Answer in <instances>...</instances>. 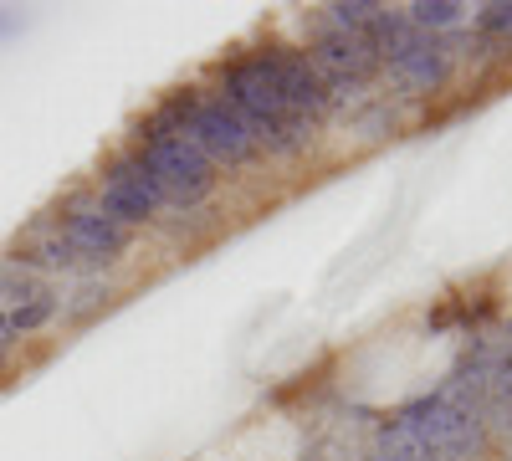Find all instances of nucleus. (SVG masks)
Listing matches in <instances>:
<instances>
[{"label": "nucleus", "mask_w": 512, "mask_h": 461, "mask_svg": "<svg viewBox=\"0 0 512 461\" xmlns=\"http://www.w3.org/2000/svg\"><path fill=\"white\" fill-rule=\"evenodd\" d=\"M98 205L103 216H113L123 231H149L159 216H164V190L154 185V175L144 170V159L134 149H113L103 164H98Z\"/></svg>", "instance_id": "obj_4"}, {"label": "nucleus", "mask_w": 512, "mask_h": 461, "mask_svg": "<svg viewBox=\"0 0 512 461\" xmlns=\"http://www.w3.org/2000/svg\"><path fill=\"white\" fill-rule=\"evenodd\" d=\"M57 313H62V298H52V292H36V298H26V303H16V308L6 313V333H11V339H26V333L47 328Z\"/></svg>", "instance_id": "obj_12"}, {"label": "nucleus", "mask_w": 512, "mask_h": 461, "mask_svg": "<svg viewBox=\"0 0 512 461\" xmlns=\"http://www.w3.org/2000/svg\"><path fill=\"white\" fill-rule=\"evenodd\" d=\"M405 21L415 31H431V36H451L466 26V6L461 0H415V6H405Z\"/></svg>", "instance_id": "obj_10"}, {"label": "nucleus", "mask_w": 512, "mask_h": 461, "mask_svg": "<svg viewBox=\"0 0 512 461\" xmlns=\"http://www.w3.org/2000/svg\"><path fill=\"white\" fill-rule=\"evenodd\" d=\"M456 77V62L446 52V36H431V31H405L390 52L379 57V82L395 88V98H441Z\"/></svg>", "instance_id": "obj_5"}, {"label": "nucleus", "mask_w": 512, "mask_h": 461, "mask_svg": "<svg viewBox=\"0 0 512 461\" xmlns=\"http://www.w3.org/2000/svg\"><path fill=\"white\" fill-rule=\"evenodd\" d=\"M379 11H384L379 0H333V6H323L318 21L333 26V31H369Z\"/></svg>", "instance_id": "obj_13"}, {"label": "nucleus", "mask_w": 512, "mask_h": 461, "mask_svg": "<svg viewBox=\"0 0 512 461\" xmlns=\"http://www.w3.org/2000/svg\"><path fill=\"white\" fill-rule=\"evenodd\" d=\"M154 113H164L169 123H175L221 175H241V170H256V164H262V149H256L251 129L236 118L231 103H221L205 88V82H180V88H169L154 103Z\"/></svg>", "instance_id": "obj_2"}, {"label": "nucleus", "mask_w": 512, "mask_h": 461, "mask_svg": "<svg viewBox=\"0 0 512 461\" xmlns=\"http://www.w3.org/2000/svg\"><path fill=\"white\" fill-rule=\"evenodd\" d=\"M36 292H47V287H41V277H36L31 267H21L16 257H11V262H0V298H6L11 308L26 303V298H36Z\"/></svg>", "instance_id": "obj_14"}, {"label": "nucleus", "mask_w": 512, "mask_h": 461, "mask_svg": "<svg viewBox=\"0 0 512 461\" xmlns=\"http://www.w3.org/2000/svg\"><path fill=\"white\" fill-rule=\"evenodd\" d=\"M128 149L144 159V170L154 175V185L164 190V211L175 216H200L210 200L221 190V170L210 164L175 123L164 113H144L134 118V129H128Z\"/></svg>", "instance_id": "obj_1"}, {"label": "nucleus", "mask_w": 512, "mask_h": 461, "mask_svg": "<svg viewBox=\"0 0 512 461\" xmlns=\"http://www.w3.org/2000/svg\"><path fill=\"white\" fill-rule=\"evenodd\" d=\"M113 298H118V287H113L108 277H82L67 298H62V318H67V323H93Z\"/></svg>", "instance_id": "obj_9"}, {"label": "nucleus", "mask_w": 512, "mask_h": 461, "mask_svg": "<svg viewBox=\"0 0 512 461\" xmlns=\"http://www.w3.org/2000/svg\"><path fill=\"white\" fill-rule=\"evenodd\" d=\"M246 62L262 72L277 98L292 108V113H303L308 123H318L323 129V118H328V82L318 77L313 57L297 47V41H282V36H267V41H256V47H241Z\"/></svg>", "instance_id": "obj_3"}, {"label": "nucleus", "mask_w": 512, "mask_h": 461, "mask_svg": "<svg viewBox=\"0 0 512 461\" xmlns=\"http://www.w3.org/2000/svg\"><path fill=\"white\" fill-rule=\"evenodd\" d=\"M57 231H62V241L72 246L77 267L88 272V277H103L108 267H118L128 251H134V241H139L134 231H123L113 216H103V205H98L93 190H82V195H72L62 205Z\"/></svg>", "instance_id": "obj_6"}, {"label": "nucleus", "mask_w": 512, "mask_h": 461, "mask_svg": "<svg viewBox=\"0 0 512 461\" xmlns=\"http://www.w3.org/2000/svg\"><path fill=\"white\" fill-rule=\"evenodd\" d=\"M205 88L216 93L221 103H231V108H236V118L251 129V139H262V134L272 129V123H282V118L292 113V108L277 98L272 82L246 62V52H226L221 62H210Z\"/></svg>", "instance_id": "obj_7"}, {"label": "nucleus", "mask_w": 512, "mask_h": 461, "mask_svg": "<svg viewBox=\"0 0 512 461\" xmlns=\"http://www.w3.org/2000/svg\"><path fill=\"white\" fill-rule=\"evenodd\" d=\"M303 52L313 57L323 82H379V57L364 31H333L318 21L313 36L303 41Z\"/></svg>", "instance_id": "obj_8"}, {"label": "nucleus", "mask_w": 512, "mask_h": 461, "mask_svg": "<svg viewBox=\"0 0 512 461\" xmlns=\"http://www.w3.org/2000/svg\"><path fill=\"white\" fill-rule=\"evenodd\" d=\"M466 31L492 41L502 62H512V0H497V6H482L477 16H466Z\"/></svg>", "instance_id": "obj_11"}]
</instances>
